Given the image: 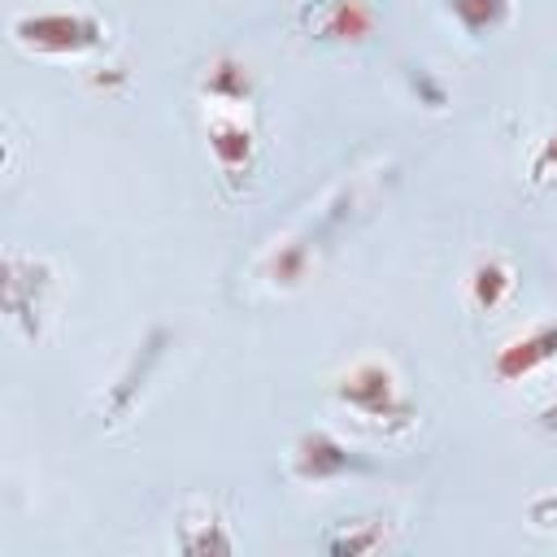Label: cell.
<instances>
[{
    "label": "cell",
    "mask_w": 557,
    "mask_h": 557,
    "mask_svg": "<svg viewBox=\"0 0 557 557\" xmlns=\"http://www.w3.org/2000/svg\"><path fill=\"white\" fill-rule=\"evenodd\" d=\"M335 392H339V400H344L348 409H357L361 418H374V422H387V418L409 422V413H413L409 400L400 396L392 370L379 366V361H366V366H357L352 374H344Z\"/></svg>",
    "instance_id": "obj_2"
},
{
    "label": "cell",
    "mask_w": 557,
    "mask_h": 557,
    "mask_svg": "<svg viewBox=\"0 0 557 557\" xmlns=\"http://www.w3.org/2000/svg\"><path fill=\"white\" fill-rule=\"evenodd\" d=\"M448 9L457 13V22L470 30V35H487L505 22L509 13V0H448Z\"/></svg>",
    "instance_id": "obj_9"
},
{
    "label": "cell",
    "mask_w": 557,
    "mask_h": 557,
    "mask_svg": "<svg viewBox=\"0 0 557 557\" xmlns=\"http://www.w3.org/2000/svg\"><path fill=\"white\" fill-rule=\"evenodd\" d=\"M205 87H209V91H213V96H218V91H222V87H231V96H235V100H239V96H244V91H248V74H244V70H239V65H235V61H222V65H218V70H213V74H209V83H205Z\"/></svg>",
    "instance_id": "obj_10"
},
{
    "label": "cell",
    "mask_w": 557,
    "mask_h": 557,
    "mask_svg": "<svg viewBox=\"0 0 557 557\" xmlns=\"http://www.w3.org/2000/svg\"><path fill=\"white\" fill-rule=\"evenodd\" d=\"M535 178H548V174H557V135H548L544 139V148H540V157H535Z\"/></svg>",
    "instance_id": "obj_12"
},
{
    "label": "cell",
    "mask_w": 557,
    "mask_h": 557,
    "mask_svg": "<svg viewBox=\"0 0 557 557\" xmlns=\"http://www.w3.org/2000/svg\"><path fill=\"white\" fill-rule=\"evenodd\" d=\"M553 357H557V322H544V326H535L527 339H513L509 348H500V357H496V379L513 383V379L540 370V366L553 361Z\"/></svg>",
    "instance_id": "obj_5"
},
{
    "label": "cell",
    "mask_w": 557,
    "mask_h": 557,
    "mask_svg": "<svg viewBox=\"0 0 557 557\" xmlns=\"http://www.w3.org/2000/svg\"><path fill=\"white\" fill-rule=\"evenodd\" d=\"M52 287V270L35 257L9 252L4 257V313L13 326H22L30 339L39 335V318H44V296Z\"/></svg>",
    "instance_id": "obj_3"
},
{
    "label": "cell",
    "mask_w": 557,
    "mask_h": 557,
    "mask_svg": "<svg viewBox=\"0 0 557 557\" xmlns=\"http://www.w3.org/2000/svg\"><path fill=\"white\" fill-rule=\"evenodd\" d=\"M527 518H531L535 527H557V492H553V496L531 500V505H527Z\"/></svg>",
    "instance_id": "obj_11"
},
{
    "label": "cell",
    "mask_w": 557,
    "mask_h": 557,
    "mask_svg": "<svg viewBox=\"0 0 557 557\" xmlns=\"http://www.w3.org/2000/svg\"><path fill=\"white\" fill-rule=\"evenodd\" d=\"M13 39L44 57H78L104 44V22L91 13H35L13 22Z\"/></svg>",
    "instance_id": "obj_1"
},
{
    "label": "cell",
    "mask_w": 557,
    "mask_h": 557,
    "mask_svg": "<svg viewBox=\"0 0 557 557\" xmlns=\"http://www.w3.org/2000/svg\"><path fill=\"white\" fill-rule=\"evenodd\" d=\"M509 292H513V274H509V265H505L500 257H483V261L470 270V300H474L479 309L492 313Z\"/></svg>",
    "instance_id": "obj_8"
},
{
    "label": "cell",
    "mask_w": 557,
    "mask_h": 557,
    "mask_svg": "<svg viewBox=\"0 0 557 557\" xmlns=\"http://www.w3.org/2000/svg\"><path fill=\"white\" fill-rule=\"evenodd\" d=\"M370 461L348 453L339 440H331L326 431H313L296 444V474L305 483H326V479H339V474H366Z\"/></svg>",
    "instance_id": "obj_4"
},
{
    "label": "cell",
    "mask_w": 557,
    "mask_h": 557,
    "mask_svg": "<svg viewBox=\"0 0 557 557\" xmlns=\"http://www.w3.org/2000/svg\"><path fill=\"white\" fill-rule=\"evenodd\" d=\"M305 17L313 22V30L322 39H361L370 30V13L357 0H322V4L305 9Z\"/></svg>",
    "instance_id": "obj_6"
},
{
    "label": "cell",
    "mask_w": 557,
    "mask_h": 557,
    "mask_svg": "<svg viewBox=\"0 0 557 557\" xmlns=\"http://www.w3.org/2000/svg\"><path fill=\"white\" fill-rule=\"evenodd\" d=\"M209 148H213V157L222 161V170H239L244 161H248V152H252V131L239 122V117H213L209 122Z\"/></svg>",
    "instance_id": "obj_7"
}]
</instances>
